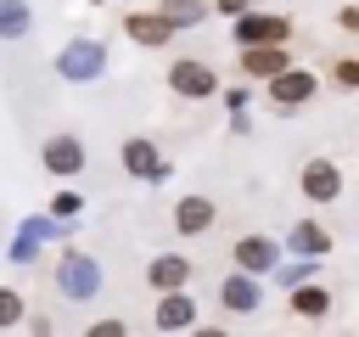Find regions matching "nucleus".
Listing matches in <instances>:
<instances>
[{"instance_id": "1", "label": "nucleus", "mask_w": 359, "mask_h": 337, "mask_svg": "<svg viewBox=\"0 0 359 337\" xmlns=\"http://www.w3.org/2000/svg\"><path fill=\"white\" fill-rule=\"evenodd\" d=\"M50 281H56V292H62L67 303H90V298L101 292V264H95L90 253H79V247H62Z\"/></svg>"}, {"instance_id": "2", "label": "nucleus", "mask_w": 359, "mask_h": 337, "mask_svg": "<svg viewBox=\"0 0 359 337\" xmlns=\"http://www.w3.org/2000/svg\"><path fill=\"white\" fill-rule=\"evenodd\" d=\"M56 73H62L67 84H95V79L107 73V39H95V34H73V39L56 51Z\"/></svg>"}, {"instance_id": "3", "label": "nucleus", "mask_w": 359, "mask_h": 337, "mask_svg": "<svg viewBox=\"0 0 359 337\" xmlns=\"http://www.w3.org/2000/svg\"><path fill=\"white\" fill-rule=\"evenodd\" d=\"M163 79H168V95H180V101H208V95H219V73H213L202 56H174Z\"/></svg>"}, {"instance_id": "4", "label": "nucleus", "mask_w": 359, "mask_h": 337, "mask_svg": "<svg viewBox=\"0 0 359 337\" xmlns=\"http://www.w3.org/2000/svg\"><path fill=\"white\" fill-rule=\"evenodd\" d=\"M264 84H269V107H275V112H297V107H309V101H314L320 73L292 62V67H280V73H275V79H264Z\"/></svg>"}, {"instance_id": "5", "label": "nucleus", "mask_w": 359, "mask_h": 337, "mask_svg": "<svg viewBox=\"0 0 359 337\" xmlns=\"http://www.w3.org/2000/svg\"><path fill=\"white\" fill-rule=\"evenodd\" d=\"M230 34H236V45H286V39H292V17H286V11H258V6H247Z\"/></svg>"}, {"instance_id": "6", "label": "nucleus", "mask_w": 359, "mask_h": 337, "mask_svg": "<svg viewBox=\"0 0 359 337\" xmlns=\"http://www.w3.org/2000/svg\"><path fill=\"white\" fill-rule=\"evenodd\" d=\"M118 163H123V174L129 180H146V185H157V180H168L174 168H168V157H163V146L151 140V135H129L123 140V152H118Z\"/></svg>"}, {"instance_id": "7", "label": "nucleus", "mask_w": 359, "mask_h": 337, "mask_svg": "<svg viewBox=\"0 0 359 337\" xmlns=\"http://www.w3.org/2000/svg\"><path fill=\"white\" fill-rule=\"evenodd\" d=\"M297 191H303L314 208L337 202V197H342V163H337V157H309V163L297 168Z\"/></svg>"}, {"instance_id": "8", "label": "nucleus", "mask_w": 359, "mask_h": 337, "mask_svg": "<svg viewBox=\"0 0 359 337\" xmlns=\"http://www.w3.org/2000/svg\"><path fill=\"white\" fill-rule=\"evenodd\" d=\"M196 320H202V303H196L185 286L157 292V303H151V326H157V331H191Z\"/></svg>"}, {"instance_id": "9", "label": "nucleus", "mask_w": 359, "mask_h": 337, "mask_svg": "<svg viewBox=\"0 0 359 337\" xmlns=\"http://www.w3.org/2000/svg\"><path fill=\"white\" fill-rule=\"evenodd\" d=\"M39 163H45V174L73 180V174H84L90 152H84V140H79V135H50V140L39 146Z\"/></svg>"}, {"instance_id": "10", "label": "nucleus", "mask_w": 359, "mask_h": 337, "mask_svg": "<svg viewBox=\"0 0 359 337\" xmlns=\"http://www.w3.org/2000/svg\"><path fill=\"white\" fill-rule=\"evenodd\" d=\"M258 303H264V275L230 270V275L219 281V309H224V315H252Z\"/></svg>"}, {"instance_id": "11", "label": "nucleus", "mask_w": 359, "mask_h": 337, "mask_svg": "<svg viewBox=\"0 0 359 337\" xmlns=\"http://www.w3.org/2000/svg\"><path fill=\"white\" fill-rule=\"evenodd\" d=\"M230 258H236V270L269 275V270L280 264V242H275V236H258V230H247V236H236V242H230Z\"/></svg>"}, {"instance_id": "12", "label": "nucleus", "mask_w": 359, "mask_h": 337, "mask_svg": "<svg viewBox=\"0 0 359 337\" xmlns=\"http://www.w3.org/2000/svg\"><path fill=\"white\" fill-rule=\"evenodd\" d=\"M123 34H129L135 45H146V51H163V45H168L180 28H174V22H168V17L151 6V11H123Z\"/></svg>"}, {"instance_id": "13", "label": "nucleus", "mask_w": 359, "mask_h": 337, "mask_svg": "<svg viewBox=\"0 0 359 337\" xmlns=\"http://www.w3.org/2000/svg\"><path fill=\"white\" fill-rule=\"evenodd\" d=\"M213 225H219V208H213V197L191 191V197H180V202H174V230H180V236H208Z\"/></svg>"}, {"instance_id": "14", "label": "nucleus", "mask_w": 359, "mask_h": 337, "mask_svg": "<svg viewBox=\"0 0 359 337\" xmlns=\"http://www.w3.org/2000/svg\"><path fill=\"white\" fill-rule=\"evenodd\" d=\"M191 275H196V258H185V253H157V258L146 264V286H151V292L191 286Z\"/></svg>"}, {"instance_id": "15", "label": "nucleus", "mask_w": 359, "mask_h": 337, "mask_svg": "<svg viewBox=\"0 0 359 337\" xmlns=\"http://www.w3.org/2000/svg\"><path fill=\"white\" fill-rule=\"evenodd\" d=\"M236 67H241V79H275L280 67H292V51L286 45H241Z\"/></svg>"}, {"instance_id": "16", "label": "nucleus", "mask_w": 359, "mask_h": 337, "mask_svg": "<svg viewBox=\"0 0 359 337\" xmlns=\"http://www.w3.org/2000/svg\"><path fill=\"white\" fill-rule=\"evenodd\" d=\"M56 230H62V219H22V230L11 236V253H6V258H11V264H34V258H39V242L56 236Z\"/></svg>"}, {"instance_id": "17", "label": "nucleus", "mask_w": 359, "mask_h": 337, "mask_svg": "<svg viewBox=\"0 0 359 337\" xmlns=\"http://www.w3.org/2000/svg\"><path fill=\"white\" fill-rule=\"evenodd\" d=\"M286 309L297 320H325L331 315V292L320 281H297V286H286Z\"/></svg>"}, {"instance_id": "18", "label": "nucleus", "mask_w": 359, "mask_h": 337, "mask_svg": "<svg viewBox=\"0 0 359 337\" xmlns=\"http://www.w3.org/2000/svg\"><path fill=\"white\" fill-rule=\"evenodd\" d=\"M286 247H292V253H309V258H325L337 242H331V230H325L320 219H292V230H286Z\"/></svg>"}, {"instance_id": "19", "label": "nucleus", "mask_w": 359, "mask_h": 337, "mask_svg": "<svg viewBox=\"0 0 359 337\" xmlns=\"http://www.w3.org/2000/svg\"><path fill=\"white\" fill-rule=\"evenodd\" d=\"M157 11L185 34V28H196V22H208V11H213V0H157Z\"/></svg>"}, {"instance_id": "20", "label": "nucleus", "mask_w": 359, "mask_h": 337, "mask_svg": "<svg viewBox=\"0 0 359 337\" xmlns=\"http://www.w3.org/2000/svg\"><path fill=\"white\" fill-rule=\"evenodd\" d=\"M28 28H34L28 0H0V39H22Z\"/></svg>"}, {"instance_id": "21", "label": "nucleus", "mask_w": 359, "mask_h": 337, "mask_svg": "<svg viewBox=\"0 0 359 337\" xmlns=\"http://www.w3.org/2000/svg\"><path fill=\"white\" fill-rule=\"evenodd\" d=\"M320 264H325V258H309V253H292V264H275L269 275H275L280 286H297V281H314V275H320Z\"/></svg>"}, {"instance_id": "22", "label": "nucleus", "mask_w": 359, "mask_h": 337, "mask_svg": "<svg viewBox=\"0 0 359 337\" xmlns=\"http://www.w3.org/2000/svg\"><path fill=\"white\" fill-rule=\"evenodd\" d=\"M28 320V298L17 292V286H0V331H11V326H22Z\"/></svg>"}, {"instance_id": "23", "label": "nucleus", "mask_w": 359, "mask_h": 337, "mask_svg": "<svg viewBox=\"0 0 359 337\" xmlns=\"http://www.w3.org/2000/svg\"><path fill=\"white\" fill-rule=\"evenodd\" d=\"M325 84H337V90H359V56H337L331 62V73H325Z\"/></svg>"}, {"instance_id": "24", "label": "nucleus", "mask_w": 359, "mask_h": 337, "mask_svg": "<svg viewBox=\"0 0 359 337\" xmlns=\"http://www.w3.org/2000/svg\"><path fill=\"white\" fill-rule=\"evenodd\" d=\"M219 95H224V112H230V118H247V112H252V90H247V84H230V90H219Z\"/></svg>"}, {"instance_id": "25", "label": "nucleus", "mask_w": 359, "mask_h": 337, "mask_svg": "<svg viewBox=\"0 0 359 337\" xmlns=\"http://www.w3.org/2000/svg\"><path fill=\"white\" fill-rule=\"evenodd\" d=\"M79 208H84V197H79V191H56V197H50V219H62V225H73V213H79Z\"/></svg>"}, {"instance_id": "26", "label": "nucleus", "mask_w": 359, "mask_h": 337, "mask_svg": "<svg viewBox=\"0 0 359 337\" xmlns=\"http://www.w3.org/2000/svg\"><path fill=\"white\" fill-rule=\"evenodd\" d=\"M123 331H129V326H123L118 315H112V320H95V326H90V337H123Z\"/></svg>"}, {"instance_id": "27", "label": "nucleus", "mask_w": 359, "mask_h": 337, "mask_svg": "<svg viewBox=\"0 0 359 337\" xmlns=\"http://www.w3.org/2000/svg\"><path fill=\"white\" fill-rule=\"evenodd\" d=\"M213 11H224V17H241V11H247V0H213Z\"/></svg>"}, {"instance_id": "28", "label": "nucleus", "mask_w": 359, "mask_h": 337, "mask_svg": "<svg viewBox=\"0 0 359 337\" xmlns=\"http://www.w3.org/2000/svg\"><path fill=\"white\" fill-rule=\"evenodd\" d=\"M342 28H348V34H359V6H342Z\"/></svg>"}, {"instance_id": "29", "label": "nucleus", "mask_w": 359, "mask_h": 337, "mask_svg": "<svg viewBox=\"0 0 359 337\" xmlns=\"http://www.w3.org/2000/svg\"><path fill=\"white\" fill-rule=\"evenodd\" d=\"M247 6H269V0H247Z\"/></svg>"}, {"instance_id": "30", "label": "nucleus", "mask_w": 359, "mask_h": 337, "mask_svg": "<svg viewBox=\"0 0 359 337\" xmlns=\"http://www.w3.org/2000/svg\"><path fill=\"white\" fill-rule=\"evenodd\" d=\"M84 6H107V0H84Z\"/></svg>"}]
</instances>
